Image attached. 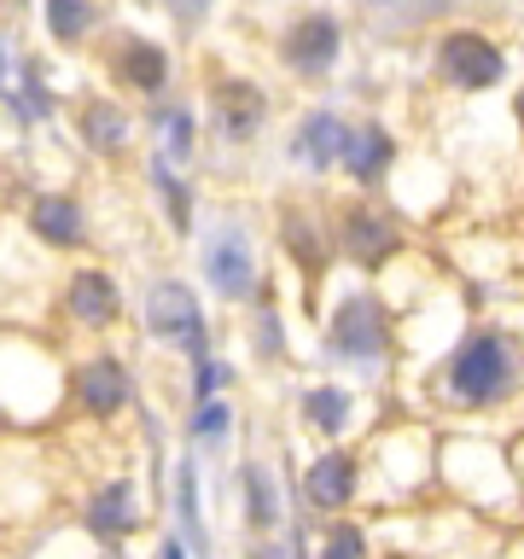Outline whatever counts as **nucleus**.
Segmentation results:
<instances>
[{"mask_svg": "<svg viewBox=\"0 0 524 559\" xmlns=\"http://www.w3.org/2000/svg\"><path fill=\"white\" fill-rule=\"evenodd\" d=\"M524 379V349L507 326H466L461 344L449 349L443 373H437V391H443L449 408H496L501 396H513Z\"/></svg>", "mask_w": 524, "mask_h": 559, "instance_id": "nucleus-1", "label": "nucleus"}, {"mask_svg": "<svg viewBox=\"0 0 524 559\" xmlns=\"http://www.w3.org/2000/svg\"><path fill=\"white\" fill-rule=\"evenodd\" d=\"M199 280L210 297H222L227 309H251L269 292V269H262V245L251 234V222L234 204H222L216 216H199Z\"/></svg>", "mask_w": 524, "mask_h": 559, "instance_id": "nucleus-2", "label": "nucleus"}, {"mask_svg": "<svg viewBox=\"0 0 524 559\" xmlns=\"http://www.w3.org/2000/svg\"><path fill=\"white\" fill-rule=\"evenodd\" d=\"M94 64L105 76V94L122 105H164L175 94V47L152 29L111 24L94 41Z\"/></svg>", "mask_w": 524, "mask_h": 559, "instance_id": "nucleus-3", "label": "nucleus"}, {"mask_svg": "<svg viewBox=\"0 0 524 559\" xmlns=\"http://www.w3.org/2000/svg\"><path fill=\"white\" fill-rule=\"evenodd\" d=\"M391 349H396V326H391V309L379 304V292L356 286L321 314V356L332 367H361V373H373V367L391 361Z\"/></svg>", "mask_w": 524, "mask_h": 559, "instance_id": "nucleus-4", "label": "nucleus"}, {"mask_svg": "<svg viewBox=\"0 0 524 559\" xmlns=\"http://www.w3.org/2000/svg\"><path fill=\"white\" fill-rule=\"evenodd\" d=\"M140 326L152 332L157 344L181 349V356L199 367L216 356V344H210V314H204V292L192 286L181 274H157L146 292H140Z\"/></svg>", "mask_w": 524, "mask_h": 559, "instance_id": "nucleus-5", "label": "nucleus"}, {"mask_svg": "<svg viewBox=\"0 0 524 559\" xmlns=\"http://www.w3.org/2000/svg\"><path fill=\"white\" fill-rule=\"evenodd\" d=\"M199 111H204L210 134H216L222 146H257L262 129H269V117H274V94L257 76H245V70L204 64V99H199Z\"/></svg>", "mask_w": 524, "mask_h": 559, "instance_id": "nucleus-6", "label": "nucleus"}, {"mask_svg": "<svg viewBox=\"0 0 524 559\" xmlns=\"http://www.w3.org/2000/svg\"><path fill=\"white\" fill-rule=\"evenodd\" d=\"M344 59V24L332 12H291L274 29V64L286 70L297 87H321L332 82V70Z\"/></svg>", "mask_w": 524, "mask_h": 559, "instance_id": "nucleus-7", "label": "nucleus"}, {"mask_svg": "<svg viewBox=\"0 0 524 559\" xmlns=\"http://www.w3.org/2000/svg\"><path fill=\"white\" fill-rule=\"evenodd\" d=\"M326 222H332V257L349 262V269H361V274H379L384 262H396V251H402L396 216L384 204H373V199L332 204Z\"/></svg>", "mask_w": 524, "mask_h": 559, "instance_id": "nucleus-8", "label": "nucleus"}, {"mask_svg": "<svg viewBox=\"0 0 524 559\" xmlns=\"http://www.w3.org/2000/svg\"><path fill=\"white\" fill-rule=\"evenodd\" d=\"M431 70H437V82L454 87V94H489V87L507 82V52H501L496 35H484L472 24H454V29L437 35Z\"/></svg>", "mask_w": 524, "mask_h": 559, "instance_id": "nucleus-9", "label": "nucleus"}, {"mask_svg": "<svg viewBox=\"0 0 524 559\" xmlns=\"http://www.w3.org/2000/svg\"><path fill=\"white\" fill-rule=\"evenodd\" d=\"M70 402L94 419V426H117L122 414L134 408V396H140V379H134V367L117 356V349H87V356L70 367Z\"/></svg>", "mask_w": 524, "mask_h": 559, "instance_id": "nucleus-10", "label": "nucleus"}, {"mask_svg": "<svg viewBox=\"0 0 524 559\" xmlns=\"http://www.w3.org/2000/svg\"><path fill=\"white\" fill-rule=\"evenodd\" d=\"M59 314L76 332H117L122 314H129V292H122L117 269H105V262H76V269L64 274L59 286Z\"/></svg>", "mask_w": 524, "mask_h": 559, "instance_id": "nucleus-11", "label": "nucleus"}, {"mask_svg": "<svg viewBox=\"0 0 524 559\" xmlns=\"http://www.w3.org/2000/svg\"><path fill=\"white\" fill-rule=\"evenodd\" d=\"M297 496L314 519H344L349 501L361 496V454L332 443V449H314L303 472H297Z\"/></svg>", "mask_w": 524, "mask_h": 559, "instance_id": "nucleus-12", "label": "nucleus"}, {"mask_svg": "<svg viewBox=\"0 0 524 559\" xmlns=\"http://www.w3.org/2000/svg\"><path fill=\"white\" fill-rule=\"evenodd\" d=\"M82 531L94 536V548H122L129 536L146 531V501L129 472H111L82 496Z\"/></svg>", "mask_w": 524, "mask_h": 559, "instance_id": "nucleus-13", "label": "nucleus"}, {"mask_svg": "<svg viewBox=\"0 0 524 559\" xmlns=\"http://www.w3.org/2000/svg\"><path fill=\"white\" fill-rule=\"evenodd\" d=\"M70 129H76L82 152H94L99 164H122L140 140V117H134V105H122L111 94H82L70 105Z\"/></svg>", "mask_w": 524, "mask_h": 559, "instance_id": "nucleus-14", "label": "nucleus"}, {"mask_svg": "<svg viewBox=\"0 0 524 559\" xmlns=\"http://www.w3.org/2000/svg\"><path fill=\"white\" fill-rule=\"evenodd\" d=\"M344 140H349V117L338 105H309V111L286 129V164L326 181V175H338Z\"/></svg>", "mask_w": 524, "mask_h": 559, "instance_id": "nucleus-15", "label": "nucleus"}, {"mask_svg": "<svg viewBox=\"0 0 524 559\" xmlns=\"http://www.w3.org/2000/svg\"><path fill=\"white\" fill-rule=\"evenodd\" d=\"M140 129L152 134V157H164L169 169L192 175V164H199V146H204V117H199V105L181 99V94H169L164 105H146V111H140Z\"/></svg>", "mask_w": 524, "mask_h": 559, "instance_id": "nucleus-16", "label": "nucleus"}, {"mask_svg": "<svg viewBox=\"0 0 524 559\" xmlns=\"http://www.w3.org/2000/svg\"><path fill=\"white\" fill-rule=\"evenodd\" d=\"M24 227H29L35 245H47V251H82V245H87V204H82V192H70V187L29 192Z\"/></svg>", "mask_w": 524, "mask_h": 559, "instance_id": "nucleus-17", "label": "nucleus"}, {"mask_svg": "<svg viewBox=\"0 0 524 559\" xmlns=\"http://www.w3.org/2000/svg\"><path fill=\"white\" fill-rule=\"evenodd\" d=\"M279 251H286L297 269H303V280L314 286L321 280V269L332 262V222H326V210L321 204H309V199H286L279 204Z\"/></svg>", "mask_w": 524, "mask_h": 559, "instance_id": "nucleus-18", "label": "nucleus"}, {"mask_svg": "<svg viewBox=\"0 0 524 559\" xmlns=\"http://www.w3.org/2000/svg\"><path fill=\"white\" fill-rule=\"evenodd\" d=\"M396 134H391V122H379V117H349V140H344V157H338V175L349 187H384V175L396 169Z\"/></svg>", "mask_w": 524, "mask_h": 559, "instance_id": "nucleus-19", "label": "nucleus"}, {"mask_svg": "<svg viewBox=\"0 0 524 559\" xmlns=\"http://www.w3.org/2000/svg\"><path fill=\"white\" fill-rule=\"evenodd\" d=\"M239 524H245V542H262V536H279L286 531V501H279V478L269 461L245 454L239 461Z\"/></svg>", "mask_w": 524, "mask_h": 559, "instance_id": "nucleus-20", "label": "nucleus"}, {"mask_svg": "<svg viewBox=\"0 0 524 559\" xmlns=\"http://www.w3.org/2000/svg\"><path fill=\"white\" fill-rule=\"evenodd\" d=\"M35 17H41V35L59 52H82V47L94 52V41L111 29V7H94V0H47Z\"/></svg>", "mask_w": 524, "mask_h": 559, "instance_id": "nucleus-21", "label": "nucleus"}, {"mask_svg": "<svg viewBox=\"0 0 524 559\" xmlns=\"http://www.w3.org/2000/svg\"><path fill=\"white\" fill-rule=\"evenodd\" d=\"M146 181H152V192H157V210H164V227L175 239H192L199 234V181L192 175H181V169H169L164 157H152L146 152Z\"/></svg>", "mask_w": 524, "mask_h": 559, "instance_id": "nucleus-22", "label": "nucleus"}, {"mask_svg": "<svg viewBox=\"0 0 524 559\" xmlns=\"http://www.w3.org/2000/svg\"><path fill=\"white\" fill-rule=\"evenodd\" d=\"M349 414H356V396L344 391V384H303V396H297V426H303L321 449H332L338 437L349 431Z\"/></svg>", "mask_w": 524, "mask_h": 559, "instance_id": "nucleus-23", "label": "nucleus"}, {"mask_svg": "<svg viewBox=\"0 0 524 559\" xmlns=\"http://www.w3.org/2000/svg\"><path fill=\"white\" fill-rule=\"evenodd\" d=\"M251 361L262 367V373H274V367L291 361V338H286V314H279V297L262 292L251 304Z\"/></svg>", "mask_w": 524, "mask_h": 559, "instance_id": "nucleus-24", "label": "nucleus"}, {"mask_svg": "<svg viewBox=\"0 0 524 559\" xmlns=\"http://www.w3.org/2000/svg\"><path fill=\"white\" fill-rule=\"evenodd\" d=\"M234 426H239L234 396L199 402V408H187V449H192V454H216L227 437H234Z\"/></svg>", "mask_w": 524, "mask_h": 559, "instance_id": "nucleus-25", "label": "nucleus"}, {"mask_svg": "<svg viewBox=\"0 0 524 559\" xmlns=\"http://www.w3.org/2000/svg\"><path fill=\"white\" fill-rule=\"evenodd\" d=\"M175 513H181V542L187 554H204V513H199V461L181 454L175 466Z\"/></svg>", "mask_w": 524, "mask_h": 559, "instance_id": "nucleus-26", "label": "nucleus"}, {"mask_svg": "<svg viewBox=\"0 0 524 559\" xmlns=\"http://www.w3.org/2000/svg\"><path fill=\"white\" fill-rule=\"evenodd\" d=\"M309 559H367V531L361 519H326L321 536H314V554Z\"/></svg>", "mask_w": 524, "mask_h": 559, "instance_id": "nucleus-27", "label": "nucleus"}, {"mask_svg": "<svg viewBox=\"0 0 524 559\" xmlns=\"http://www.w3.org/2000/svg\"><path fill=\"white\" fill-rule=\"evenodd\" d=\"M227 384H234V361H227V356L199 361V367H192V408H199V402L227 396Z\"/></svg>", "mask_w": 524, "mask_h": 559, "instance_id": "nucleus-28", "label": "nucleus"}, {"mask_svg": "<svg viewBox=\"0 0 524 559\" xmlns=\"http://www.w3.org/2000/svg\"><path fill=\"white\" fill-rule=\"evenodd\" d=\"M17 64H24V52H17L12 29L0 24V99H12V87H17Z\"/></svg>", "mask_w": 524, "mask_h": 559, "instance_id": "nucleus-29", "label": "nucleus"}, {"mask_svg": "<svg viewBox=\"0 0 524 559\" xmlns=\"http://www.w3.org/2000/svg\"><path fill=\"white\" fill-rule=\"evenodd\" d=\"M245 559H291V548L279 536H262V542H245Z\"/></svg>", "mask_w": 524, "mask_h": 559, "instance_id": "nucleus-30", "label": "nucleus"}, {"mask_svg": "<svg viewBox=\"0 0 524 559\" xmlns=\"http://www.w3.org/2000/svg\"><path fill=\"white\" fill-rule=\"evenodd\" d=\"M157 559H187V542L181 536H164V542H157Z\"/></svg>", "mask_w": 524, "mask_h": 559, "instance_id": "nucleus-31", "label": "nucleus"}, {"mask_svg": "<svg viewBox=\"0 0 524 559\" xmlns=\"http://www.w3.org/2000/svg\"><path fill=\"white\" fill-rule=\"evenodd\" d=\"M513 117L524 122V82H519V94H513Z\"/></svg>", "mask_w": 524, "mask_h": 559, "instance_id": "nucleus-32", "label": "nucleus"}]
</instances>
